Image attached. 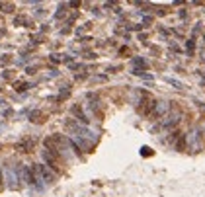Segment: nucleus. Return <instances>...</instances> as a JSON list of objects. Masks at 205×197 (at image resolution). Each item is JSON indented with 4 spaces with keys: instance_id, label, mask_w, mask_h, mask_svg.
Returning <instances> with one entry per match:
<instances>
[{
    "instance_id": "f257e3e1",
    "label": "nucleus",
    "mask_w": 205,
    "mask_h": 197,
    "mask_svg": "<svg viewBox=\"0 0 205 197\" xmlns=\"http://www.w3.org/2000/svg\"><path fill=\"white\" fill-rule=\"evenodd\" d=\"M72 113H74V115H76V117H78L82 123H86V121H88V119H86V115L82 113V109H80V105H72Z\"/></svg>"
},
{
    "instance_id": "20e7f679",
    "label": "nucleus",
    "mask_w": 205,
    "mask_h": 197,
    "mask_svg": "<svg viewBox=\"0 0 205 197\" xmlns=\"http://www.w3.org/2000/svg\"><path fill=\"white\" fill-rule=\"evenodd\" d=\"M141 154H143V156H150L152 152H150V148H149V146H143V148H141Z\"/></svg>"
},
{
    "instance_id": "f03ea898",
    "label": "nucleus",
    "mask_w": 205,
    "mask_h": 197,
    "mask_svg": "<svg viewBox=\"0 0 205 197\" xmlns=\"http://www.w3.org/2000/svg\"><path fill=\"white\" fill-rule=\"evenodd\" d=\"M31 121H33V123H43V121H45V115H43V113H39V111H33V113H31Z\"/></svg>"
},
{
    "instance_id": "7ed1b4c3",
    "label": "nucleus",
    "mask_w": 205,
    "mask_h": 197,
    "mask_svg": "<svg viewBox=\"0 0 205 197\" xmlns=\"http://www.w3.org/2000/svg\"><path fill=\"white\" fill-rule=\"evenodd\" d=\"M16 90H18V92H23V90H28V84H23V82H18V84H16Z\"/></svg>"
}]
</instances>
